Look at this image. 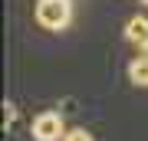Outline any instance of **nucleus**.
Wrapping results in <instances>:
<instances>
[{
    "instance_id": "obj_1",
    "label": "nucleus",
    "mask_w": 148,
    "mask_h": 141,
    "mask_svg": "<svg viewBox=\"0 0 148 141\" xmlns=\"http://www.w3.org/2000/svg\"><path fill=\"white\" fill-rule=\"evenodd\" d=\"M36 23L43 30H66L73 20V0H36Z\"/></svg>"
},
{
    "instance_id": "obj_2",
    "label": "nucleus",
    "mask_w": 148,
    "mask_h": 141,
    "mask_svg": "<svg viewBox=\"0 0 148 141\" xmlns=\"http://www.w3.org/2000/svg\"><path fill=\"white\" fill-rule=\"evenodd\" d=\"M33 138L36 141H63L66 138V121H63V115L59 112H43V115H36L33 118Z\"/></svg>"
},
{
    "instance_id": "obj_3",
    "label": "nucleus",
    "mask_w": 148,
    "mask_h": 141,
    "mask_svg": "<svg viewBox=\"0 0 148 141\" xmlns=\"http://www.w3.org/2000/svg\"><path fill=\"white\" fill-rule=\"evenodd\" d=\"M125 40L138 49V56H148V16H128Z\"/></svg>"
},
{
    "instance_id": "obj_4",
    "label": "nucleus",
    "mask_w": 148,
    "mask_h": 141,
    "mask_svg": "<svg viewBox=\"0 0 148 141\" xmlns=\"http://www.w3.org/2000/svg\"><path fill=\"white\" fill-rule=\"evenodd\" d=\"M128 79L138 89H148V56H135L128 63Z\"/></svg>"
},
{
    "instance_id": "obj_5",
    "label": "nucleus",
    "mask_w": 148,
    "mask_h": 141,
    "mask_svg": "<svg viewBox=\"0 0 148 141\" xmlns=\"http://www.w3.org/2000/svg\"><path fill=\"white\" fill-rule=\"evenodd\" d=\"M63 141H95V138H92V135H89L86 128H69Z\"/></svg>"
},
{
    "instance_id": "obj_6",
    "label": "nucleus",
    "mask_w": 148,
    "mask_h": 141,
    "mask_svg": "<svg viewBox=\"0 0 148 141\" xmlns=\"http://www.w3.org/2000/svg\"><path fill=\"white\" fill-rule=\"evenodd\" d=\"M13 118H16V108H13L10 102H3V121H7V125H10Z\"/></svg>"
},
{
    "instance_id": "obj_7",
    "label": "nucleus",
    "mask_w": 148,
    "mask_h": 141,
    "mask_svg": "<svg viewBox=\"0 0 148 141\" xmlns=\"http://www.w3.org/2000/svg\"><path fill=\"white\" fill-rule=\"evenodd\" d=\"M142 3H148V0H142Z\"/></svg>"
}]
</instances>
